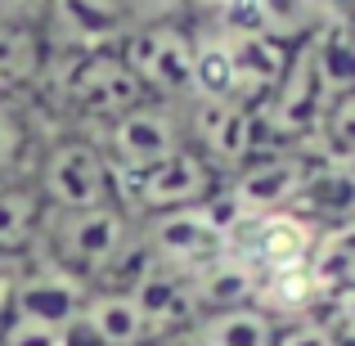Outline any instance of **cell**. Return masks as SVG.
Here are the masks:
<instances>
[{
  "label": "cell",
  "instance_id": "obj_1",
  "mask_svg": "<svg viewBox=\"0 0 355 346\" xmlns=\"http://www.w3.org/2000/svg\"><path fill=\"white\" fill-rule=\"evenodd\" d=\"M130 252H135V216L117 202H104L86 211H50L36 257L95 288L117 275Z\"/></svg>",
  "mask_w": 355,
  "mask_h": 346
},
{
  "label": "cell",
  "instance_id": "obj_2",
  "mask_svg": "<svg viewBox=\"0 0 355 346\" xmlns=\"http://www.w3.org/2000/svg\"><path fill=\"white\" fill-rule=\"evenodd\" d=\"M41 95H50V104H59L63 117H77L81 126L99 130L104 121L121 117L126 108L144 104V90H139L135 72L126 68L117 50H99V54H72V59H59L50 54L41 81H36Z\"/></svg>",
  "mask_w": 355,
  "mask_h": 346
},
{
  "label": "cell",
  "instance_id": "obj_3",
  "mask_svg": "<svg viewBox=\"0 0 355 346\" xmlns=\"http://www.w3.org/2000/svg\"><path fill=\"white\" fill-rule=\"evenodd\" d=\"M324 234L293 207L279 211H234L225 216V261L248 279V302L252 288L266 279L293 275V270H311V257L320 248Z\"/></svg>",
  "mask_w": 355,
  "mask_h": 346
},
{
  "label": "cell",
  "instance_id": "obj_4",
  "mask_svg": "<svg viewBox=\"0 0 355 346\" xmlns=\"http://www.w3.org/2000/svg\"><path fill=\"white\" fill-rule=\"evenodd\" d=\"M27 175H32L36 193L50 211H86V207L117 202V175L108 166L104 148L86 130L54 135Z\"/></svg>",
  "mask_w": 355,
  "mask_h": 346
},
{
  "label": "cell",
  "instance_id": "obj_5",
  "mask_svg": "<svg viewBox=\"0 0 355 346\" xmlns=\"http://www.w3.org/2000/svg\"><path fill=\"white\" fill-rule=\"evenodd\" d=\"M220 189H225V175L193 144H184L171 157L144 166V171L117 175V207L130 211L135 220H144V216H162V211L207 207Z\"/></svg>",
  "mask_w": 355,
  "mask_h": 346
},
{
  "label": "cell",
  "instance_id": "obj_6",
  "mask_svg": "<svg viewBox=\"0 0 355 346\" xmlns=\"http://www.w3.org/2000/svg\"><path fill=\"white\" fill-rule=\"evenodd\" d=\"M126 68L135 72L139 90L157 104L189 108L193 99V27L184 18H162V23H139L117 45Z\"/></svg>",
  "mask_w": 355,
  "mask_h": 346
},
{
  "label": "cell",
  "instance_id": "obj_7",
  "mask_svg": "<svg viewBox=\"0 0 355 346\" xmlns=\"http://www.w3.org/2000/svg\"><path fill=\"white\" fill-rule=\"evenodd\" d=\"M90 139L104 148L113 175H135L144 166L171 157L175 148H184L189 144V130H184V108L144 99V104L126 108L121 117L104 121L99 130H90Z\"/></svg>",
  "mask_w": 355,
  "mask_h": 346
},
{
  "label": "cell",
  "instance_id": "obj_8",
  "mask_svg": "<svg viewBox=\"0 0 355 346\" xmlns=\"http://www.w3.org/2000/svg\"><path fill=\"white\" fill-rule=\"evenodd\" d=\"M130 14L121 0H50L36 23L45 50L72 59V54H99L117 50L130 36Z\"/></svg>",
  "mask_w": 355,
  "mask_h": 346
},
{
  "label": "cell",
  "instance_id": "obj_9",
  "mask_svg": "<svg viewBox=\"0 0 355 346\" xmlns=\"http://www.w3.org/2000/svg\"><path fill=\"white\" fill-rule=\"evenodd\" d=\"M77 342L86 346H144L153 342L148 315L126 284H95L77 311Z\"/></svg>",
  "mask_w": 355,
  "mask_h": 346
},
{
  "label": "cell",
  "instance_id": "obj_10",
  "mask_svg": "<svg viewBox=\"0 0 355 346\" xmlns=\"http://www.w3.org/2000/svg\"><path fill=\"white\" fill-rule=\"evenodd\" d=\"M45 216H50V207L41 202L32 175H0V266L18 270L23 261L36 257Z\"/></svg>",
  "mask_w": 355,
  "mask_h": 346
},
{
  "label": "cell",
  "instance_id": "obj_11",
  "mask_svg": "<svg viewBox=\"0 0 355 346\" xmlns=\"http://www.w3.org/2000/svg\"><path fill=\"white\" fill-rule=\"evenodd\" d=\"M279 320L270 311L252 302L239 306H216V311H202L193 320V329L184 333L189 346H275Z\"/></svg>",
  "mask_w": 355,
  "mask_h": 346
},
{
  "label": "cell",
  "instance_id": "obj_12",
  "mask_svg": "<svg viewBox=\"0 0 355 346\" xmlns=\"http://www.w3.org/2000/svg\"><path fill=\"white\" fill-rule=\"evenodd\" d=\"M50 50H45L41 32L23 23H0V95H23L36 90Z\"/></svg>",
  "mask_w": 355,
  "mask_h": 346
},
{
  "label": "cell",
  "instance_id": "obj_13",
  "mask_svg": "<svg viewBox=\"0 0 355 346\" xmlns=\"http://www.w3.org/2000/svg\"><path fill=\"white\" fill-rule=\"evenodd\" d=\"M32 148V117L23 95H0V175H18Z\"/></svg>",
  "mask_w": 355,
  "mask_h": 346
},
{
  "label": "cell",
  "instance_id": "obj_14",
  "mask_svg": "<svg viewBox=\"0 0 355 346\" xmlns=\"http://www.w3.org/2000/svg\"><path fill=\"white\" fill-rule=\"evenodd\" d=\"M320 135L333 144L338 157L355 162V86L338 90V95L329 99V108H324V117H320Z\"/></svg>",
  "mask_w": 355,
  "mask_h": 346
},
{
  "label": "cell",
  "instance_id": "obj_15",
  "mask_svg": "<svg viewBox=\"0 0 355 346\" xmlns=\"http://www.w3.org/2000/svg\"><path fill=\"white\" fill-rule=\"evenodd\" d=\"M77 329L50 320H32V315H9V324L0 329V346H72Z\"/></svg>",
  "mask_w": 355,
  "mask_h": 346
},
{
  "label": "cell",
  "instance_id": "obj_16",
  "mask_svg": "<svg viewBox=\"0 0 355 346\" xmlns=\"http://www.w3.org/2000/svg\"><path fill=\"white\" fill-rule=\"evenodd\" d=\"M275 346H347L342 329L324 315H297V320H284L275 333Z\"/></svg>",
  "mask_w": 355,
  "mask_h": 346
},
{
  "label": "cell",
  "instance_id": "obj_17",
  "mask_svg": "<svg viewBox=\"0 0 355 346\" xmlns=\"http://www.w3.org/2000/svg\"><path fill=\"white\" fill-rule=\"evenodd\" d=\"M130 14V23H162V18H184L180 14V0H121Z\"/></svg>",
  "mask_w": 355,
  "mask_h": 346
},
{
  "label": "cell",
  "instance_id": "obj_18",
  "mask_svg": "<svg viewBox=\"0 0 355 346\" xmlns=\"http://www.w3.org/2000/svg\"><path fill=\"white\" fill-rule=\"evenodd\" d=\"M50 0H0V23H23V27H36L45 14Z\"/></svg>",
  "mask_w": 355,
  "mask_h": 346
},
{
  "label": "cell",
  "instance_id": "obj_19",
  "mask_svg": "<svg viewBox=\"0 0 355 346\" xmlns=\"http://www.w3.org/2000/svg\"><path fill=\"white\" fill-rule=\"evenodd\" d=\"M14 270L9 266H0V329L9 324V315H14Z\"/></svg>",
  "mask_w": 355,
  "mask_h": 346
},
{
  "label": "cell",
  "instance_id": "obj_20",
  "mask_svg": "<svg viewBox=\"0 0 355 346\" xmlns=\"http://www.w3.org/2000/svg\"><path fill=\"white\" fill-rule=\"evenodd\" d=\"M225 9V0H180V14H198V18H216Z\"/></svg>",
  "mask_w": 355,
  "mask_h": 346
},
{
  "label": "cell",
  "instance_id": "obj_21",
  "mask_svg": "<svg viewBox=\"0 0 355 346\" xmlns=\"http://www.w3.org/2000/svg\"><path fill=\"white\" fill-rule=\"evenodd\" d=\"M144 346H189V342H184V333H180V338H153V342H144Z\"/></svg>",
  "mask_w": 355,
  "mask_h": 346
},
{
  "label": "cell",
  "instance_id": "obj_22",
  "mask_svg": "<svg viewBox=\"0 0 355 346\" xmlns=\"http://www.w3.org/2000/svg\"><path fill=\"white\" fill-rule=\"evenodd\" d=\"M72 346H86V342H72Z\"/></svg>",
  "mask_w": 355,
  "mask_h": 346
}]
</instances>
